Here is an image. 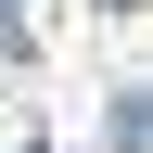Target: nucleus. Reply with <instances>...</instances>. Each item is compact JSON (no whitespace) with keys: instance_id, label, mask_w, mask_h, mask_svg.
<instances>
[{"instance_id":"obj_1","label":"nucleus","mask_w":153,"mask_h":153,"mask_svg":"<svg viewBox=\"0 0 153 153\" xmlns=\"http://www.w3.org/2000/svg\"><path fill=\"white\" fill-rule=\"evenodd\" d=\"M102 13H140V0H102Z\"/></svg>"}]
</instances>
